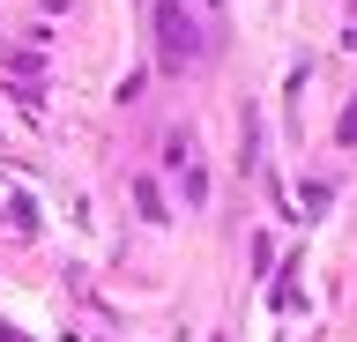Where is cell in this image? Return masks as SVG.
<instances>
[{"label":"cell","instance_id":"obj_2","mask_svg":"<svg viewBox=\"0 0 357 342\" xmlns=\"http://www.w3.org/2000/svg\"><path fill=\"white\" fill-rule=\"evenodd\" d=\"M335 141H342V149H350V141H357V104H350V112H342V119H335Z\"/></svg>","mask_w":357,"mask_h":342},{"label":"cell","instance_id":"obj_1","mask_svg":"<svg viewBox=\"0 0 357 342\" xmlns=\"http://www.w3.org/2000/svg\"><path fill=\"white\" fill-rule=\"evenodd\" d=\"M201 52H208V45H201V23L178 8V0H164V8H156V68H164V75H186Z\"/></svg>","mask_w":357,"mask_h":342}]
</instances>
